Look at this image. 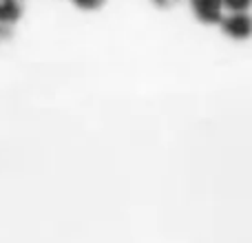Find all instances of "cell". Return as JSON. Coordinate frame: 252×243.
I'll return each instance as SVG.
<instances>
[{
  "instance_id": "6da1fadb",
  "label": "cell",
  "mask_w": 252,
  "mask_h": 243,
  "mask_svg": "<svg viewBox=\"0 0 252 243\" xmlns=\"http://www.w3.org/2000/svg\"><path fill=\"white\" fill-rule=\"evenodd\" d=\"M221 29L230 38L246 40L252 35V16L248 11H232L230 16L221 18Z\"/></svg>"
},
{
  "instance_id": "7a4b0ae2",
  "label": "cell",
  "mask_w": 252,
  "mask_h": 243,
  "mask_svg": "<svg viewBox=\"0 0 252 243\" xmlns=\"http://www.w3.org/2000/svg\"><path fill=\"white\" fill-rule=\"evenodd\" d=\"M190 4H192L195 16L199 18L201 22H206V25H217V22H221L223 0H190Z\"/></svg>"
},
{
  "instance_id": "3957f363",
  "label": "cell",
  "mask_w": 252,
  "mask_h": 243,
  "mask_svg": "<svg viewBox=\"0 0 252 243\" xmlns=\"http://www.w3.org/2000/svg\"><path fill=\"white\" fill-rule=\"evenodd\" d=\"M20 2L18 0H0V22H16L20 18Z\"/></svg>"
},
{
  "instance_id": "277c9868",
  "label": "cell",
  "mask_w": 252,
  "mask_h": 243,
  "mask_svg": "<svg viewBox=\"0 0 252 243\" xmlns=\"http://www.w3.org/2000/svg\"><path fill=\"white\" fill-rule=\"evenodd\" d=\"M223 7H228L230 11H248L252 0H223Z\"/></svg>"
},
{
  "instance_id": "5b68a950",
  "label": "cell",
  "mask_w": 252,
  "mask_h": 243,
  "mask_svg": "<svg viewBox=\"0 0 252 243\" xmlns=\"http://www.w3.org/2000/svg\"><path fill=\"white\" fill-rule=\"evenodd\" d=\"M73 2L78 4L80 9H97L102 2H104V0H73Z\"/></svg>"
}]
</instances>
